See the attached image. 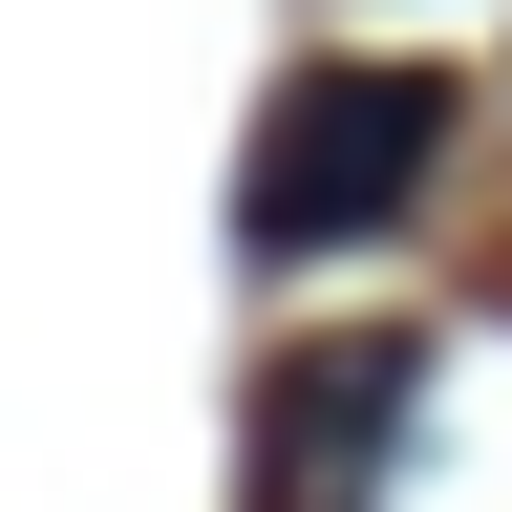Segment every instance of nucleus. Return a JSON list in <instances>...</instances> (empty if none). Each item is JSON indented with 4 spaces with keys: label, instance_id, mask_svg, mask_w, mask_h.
Returning a JSON list of instances; mask_svg holds the SVG:
<instances>
[{
    "label": "nucleus",
    "instance_id": "1",
    "mask_svg": "<svg viewBox=\"0 0 512 512\" xmlns=\"http://www.w3.org/2000/svg\"><path fill=\"white\" fill-rule=\"evenodd\" d=\"M427 171H448V86H427V64H299V86L256 107L235 235L256 256H342L384 214H427Z\"/></svg>",
    "mask_w": 512,
    "mask_h": 512
},
{
    "label": "nucleus",
    "instance_id": "2",
    "mask_svg": "<svg viewBox=\"0 0 512 512\" xmlns=\"http://www.w3.org/2000/svg\"><path fill=\"white\" fill-rule=\"evenodd\" d=\"M406 406H427L406 342H299L278 406H256V512H363L384 448H406Z\"/></svg>",
    "mask_w": 512,
    "mask_h": 512
}]
</instances>
